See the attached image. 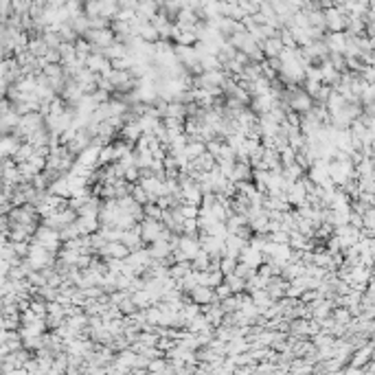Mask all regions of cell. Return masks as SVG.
Listing matches in <instances>:
<instances>
[{"instance_id": "10", "label": "cell", "mask_w": 375, "mask_h": 375, "mask_svg": "<svg viewBox=\"0 0 375 375\" xmlns=\"http://www.w3.org/2000/svg\"><path fill=\"white\" fill-rule=\"evenodd\" d=\"M235 274H237V277H241V279H244V281L248 283V281H250V279L257 274V270H255V268H250L248 263H241V261H239V266H237Z\"/></svg>"}, {"instance_id": "8", "label": "cell", "mask_w": 375, "mask_h": 375, "mask_svg": "<svg viewBox=\"0 0 375 375\" xmlns=\"http://www.w3.org/2000/svg\"><path fill=\"white\" fill-rule=\"evenodd\" d=\"M224 283L228 285L230 290H233V294H244L246 288H248V283H246L241 277H237V274H230V277H226Z\"/></svg>"}, {"instance_id": "6", "label": "cell", "mask_w": 375, "mask_h": 375, "mask_svg": "<svg viewBox=\"0 0 375 375\" xmlns=\"http://www.w3.org/2000/svg\"><path fill=\"white\" fill-rule=\"evenodd\" d=\"M77 228H79V233L83 235H94V233H99V228H101V222H99V218H77Z\"/></svg>"}, {"instance_id": "1", "label": "cell", "mask_w": 375, "mask_h": 375, "mask_svg": "<svg viewBox=\"0 0 375 375\" xmlns=\"http://www.w3.org/2000/svg\"><path fill=\"white\" fill-rule=\"evenodd\" d=\"M33 241H38L40 246H44L49 252H53V255H60L62 246H64L60 230H53V228H49V226H40L38 233H35V237H33Z\"/></svg>"}, {"instance_id": "4", "label": "cell", "mask_w": 375, "mask_h": 375, "mask_svg": "<svg viewBox=\"0 0 375 375\" xmlns=\"http://www.w3.org/2000/svg\"><path fill=\"white\" fill-rule=\"evenodd\" d=\"M288 288H290V281H285L283 277H272L266 285V292L272 297V300H277V299L288 297Z\"/></svg>"}, {"instance_id": "2", "label": "cell", "mask_w": 375, "mask_h": 375, "mask_svg": "<svg viewBox=\"0 0 375 375\" xmlns=\"http://www.w3.org/2000/svg\"><path fill=\"white\" fill-rule=\"evenodd\" d=\"M165 228L167 226L162 224V222H158V220H150V218H145L139 224V233L143 237V241H145V246H151V244H156L158 239L162 237V233H165Z\"/></svg>"}, {"instance_id": "3", "label": "cell", "mask_w": 375, "mask_h": 375, "mask_svg": "<svg viewBox=\"0 0 375 375\" xmlns=\"http://www.w3.org/2000/svg\"><path fill=\"white\" fill-rule=\"evenodd\" d=\"M191 300L195 305H213V303H220L218 297H215V290L213 288H204V285H198V288L191 292Z\"/></svg>"}, {"instance_id": "9", "label": "cell", "mask_w": 375, "mask_h": 375, "mask_svg": "<svg viewBox=\"0 0 375 375\" xmlns=\"http://www.w3.org/2000/svg\"><path fill=\"white\" fill-rule=\"evenodd\" d=\"M143 211H145V218L162 222V213H165V211H162L160 207H158L156 202H150V204H145V207H143Z\"/></svg>"}, {"instance_id": "7", "label": "cell", "mask_w": 375, "mask_h": 375, "mask_svg": "<svg viewBox=\"0 0 375 375\" xmlns=\"http://www.w3.org/2000/svg\"><path fill=\"white\" fill-rule=\"evenodd\" d=\"M20 147H22V141H20L18 136H13V134L2 136V156L4 158H13L20 151Z\"/></svg>"}, {"instance_id": "5", "label": "cell", "mask_w": 375, "mask_h": 375, "mask_svg": "<svg viewBox=\"0 0 375 375\" xmlns=\"http://www.w3.org/2000/svg\"><path fill=\"white\" fill-rule=\"evenodd\" d=\"M259 46H261V51H263V55H266V57H281V53L285 51V46H283V42H281V35L261 42Z\"/></svg>"}]
</instances>
